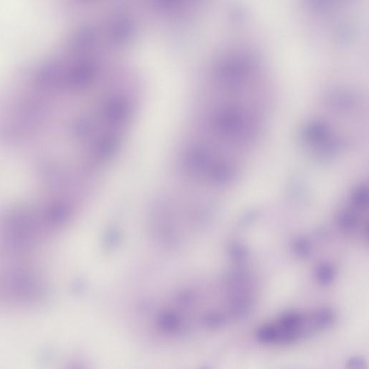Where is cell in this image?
<instances>
[{"label": "cell", "mask_w": 369, "mask_h": 369, "mask_svg": "<svg viewBox=\"0 0 369 369\" xmlns=\"http://www.w3.org/2000/svg\"><path fill=\"white\" fill-rule=\"evenodd\" d=\"M346 369H368V365L364 357L354 356L348 360Z\"/></svg>", "instance_id": "7a4b0ae2"}, {"label": "cell", "mask_w": 369, "mask_h": 369, "mask_svg": "<svg viewBox=\"0 0 369 369\" xmlns=\"http://www.w3.org/2000/svg\"><path fill=\"white\" fill-rule=\"evenodd\" d=\"M256 339L262 344H275L277 340V332L274 324H266L258 330Z\"/></svg>", "instance_id": "6da1fadb"}]
</instances>
